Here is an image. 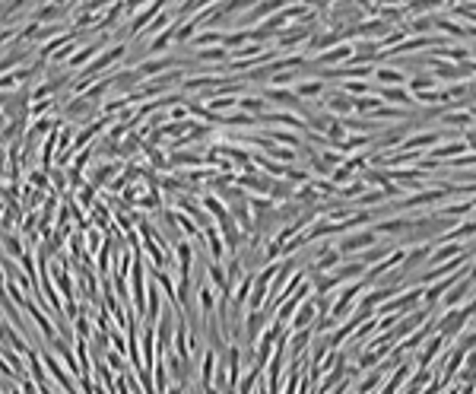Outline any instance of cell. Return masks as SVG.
Listing matches in <instances>:
<instances>
[{
  "label": "cell",
  "mask_w": 476,
  "mask_h": 394,
  "mask_svg": "<svg viewBox=\"0 0 476 394\" xmlns=\"http://www.w3.org/2000/svg\"><path fill=\"white\" fill-rule=\"evenodd\" d=\"M169 7V3H165V0H149V3H143L140 10H137L134 16H130V19H127V38H130V42H134L137 35H140L143 29H146L149 23H153V19H156L159 13H162V10Z\"/></svg>",
  "instance_id": "cell-1"
},
{
  "label": "cell",
  "mask_w": 476,
  "mask_h": 394,
  "mask_svg": "<svg viewBox=\"0 0 476 394\" xmlns=\"http://www.w3.org/2000/svg\"><path fill=\"white\" fill-rule=\"evenodd\" d=\"M70 7L74 3H32L29 19L38 26H58L64 19H70Z\"/></svg>",
  "instance_id": "cell-2"
},
{
  "label": "cell",
  "mask_w": 476,
  "mask_h": 394,
  "mask_svg": "<svg viewBox=\"0 0 476 394\" xmlns=\"http://www.w3.org/2000/svg\"><path fill=\"white\" fill-rule=\"evenodd\" d=\"M23 312H29L32 325L38 327V334L45 337L48 343H54V340H58V337H60V331H58V325H54V321H51V315H48L45 309H42V305L35 302V299H29V302H26V309H23Z\"/></svg>",
  "instance_id": "cell-3"
},
{
  "label": "cell",
  "mask_w": 476,
  "mask_h": 394,
  "mask_svg": "<svg viewBox=\"0 0 476 394\" xmlns=\"http://www.w3.org/2000/svg\"><path fill=\"white\" fill-rule=\"evenodd\" d=\"M156 347H159V359H165L175 350V309L162 312V318L156 321Z\"/></svg>",
  "instance_id": "cell-4"
},
{
  "label": "cell",
  "mask_w": 476,
  "mask_h": 394,
  "mask_svg": "<svg viewBox=\"0 0 476 394\" xmlns=\"http://www.w3.org/2000/svg\"><path fill=\"white\" fill-rule=\"evenodd\" d=\"M365 286H368V283H362V280L350 283V286H346V290H343L340 296L334 299V305H330V318H334V321L350 318V305L356 302L359 296H362V293H365Z\"/></svg>",
  "instance_id": "cell-5"
},
{
  "label": "cell",
  "mask_w": 476,
  "mask_h": 394,
  "mask_svg": "<svg viewBox=\"0 0 476 394\" xmlns=\"http://www.w3.org/2000/svg\"><path fill=\"white\" fill-rule=\"evenodd\" d=\"M140 359L146 372H153L156 363H162L159 359V347H156V327H149V325H140Z\"/></svg>",
  "instance_id": "cell-6"
},
{
  "label": "cell",
  "mask_w": 476,
  "mask_h": 394,
  "mask_svg": "<svg viewBox=\"0 0 476 394\" xmlns=\"http://www.w3.org/2000/svg\"><path fill=\"white\" fill-rule=\"evenodd\" d=\"M270 318L273 315L270 312H245V325H241V337L248 340V347H254V343L261 340V334L267 331V325H270Z\"/></svg>",
  "instance_id": "cell-7"
},
{
  "label": "cell",
  "mask_w": 476,
  "mask_h": 394,
  "mask_svg": "<svg viewBox=\"0 0 476 394\" xmlns=\"http://www.w3.org/2000/svg\"><path fill=\"white\" fill-rule=\"evenodd\" d=\"M324 112L334 115V118H350V112H356V99H350L340 90H328L324 92Z\"/></svg>",
  "instance_id": "cell-8"
},
{
  "label": "cell",
  "mask_w": 476,
  "mask_h": 394,
  "mask_svg": "<svg viewBox=\"0 0 476 394\" xmlns=\"http://www.w3.org/2000/svg\"><path fill=\"white\" fill-rule=\"evenodd\" d=\"M60 115H48V118H38V121H32L29 127H26V140H29V149L35 147L38 140H45L48 134H58L60 131Z\"/></svg>",
  "instance_id": "cell-9"
},
{
  "label": "cell",
  "mask_w": 476,
  "mask_h": 394,
  "mask_svg": "<svg viewBox=\"0 0 476 394\" xmlns=\"http://www.w3.org/2000/svg\"><path fill=\"white\" fill-rule=\"evenodd\" d=\"M378 245V236H375L372 229H365V232H356V236H343L340 238V245H337V252L346 254V252H368V248Z\"/></svg>",
  "instance_id": "cell-10"
},
{
  "label": "cell",
  "mask_w": 476,
  "mask_h": 394,
  "mask_svg": "<svg viewBox=\"0 0 476 394\" xmlns=\"http://www.w3.org/2000/svg\"><path fill=\"white\" fill-rule=\"evenodd\" d=\"M216 363H219V353H216V350H210V347H203V353H201V372H197L201 391H210V388H216L213 385V379H216Z\"/></svg>",
  "instance_id": "cell-11"
},
{
  "label": "cell",
  "mask_w": 476,
  "mask_h": 394,
  "mask_svg": "<svg viewBox=\"0 0 476 394\" xmlns=\"http://www.w3.org/2000/svg\"><path fill=\"white\" fill-rule=\"evenodd\" d=\"M261 96L273 105H283V112H302V99L296 96V90H276V86H267Z\"/></svg>",
  "instance_id": "cell-12"
},
{
  "label": "cell",
  "mask_w": 476,
  "mask_h": 394,
  "mask_svg": "<svg viewBox=\"0 0 476 394\" xmlns=\"http://www.w3.org/2000/svg\"><path fill=\"white\" fill-rule=\"evenodd\" d=\"M171 258H175V274H194V245L187 238H181L178 245L171 248Z\"/></svg>",
  "instance_id": "cell-13"
},
{
  "label": "cell",
  "mask_w": 476,
  "mask_h": 394,
  "mask_svg": "<svg viewBox=\"0 0 476 394\" xmlns=\"http://www.w3.org/2000/svg\"><path fill=\"white\" fill-rule=\"evenodd\" d=\"M314 321H318V309H314V302L308 299V302H302L296 309V315H292V321H289V331H308V327H314Z\"/></svg>",
  "instance_id": "cell-14"
},
{
  "label": "cell",
  "mask_w": 476,
  "mask_h": 394,
  "mask_svg": "<svg viewBox=\"0 0 476 394\" xmlns=\"http://www.w3.org/2000/svg\"><path fill=\"white\" fill-rule=\"evenodd\" d=\"M238 112L251 115V118H261V115L270 112V102L261 96V92H248V96L238 99Z\"/></svg>",
  "instance_id": "cell-15"
},
{
  "label": "cell",
  "mask_w": 476,
  "mask_h": 394,
  "mask_svg": "<svg viewBox=\"0 0 476 394\" xmlns=\"http://www.w3.org/2000/svg\"><path fill=\"white\" fill-rule=\"evenodd\" d=\"M201 242H207V248H210V261H219V264H226V242H223V236H219V229L216 226H207V229L201 232Z\"/></svg>",
  "instance_id": "cell-16"
},
{
  "label": "cell",
  "mask_w": 476,
  "mask_h": 394,
  "mask_svg": "<svg viewBox=\"0 0 476 394\" xmlns=\"http://www.w3.org/2000/svg\"><path fill=\"white\" fill-rule=\"evenodd\" d=\"M143 137L140 134H127L124 140L118 143V159H124V163H134V159H140L143 153Z\"/></svg>",
  "instance_id": "cell-17"
},
{
  "label": "cell",
  "mask_w": 476,
  "mask_h": 394,
  "mask_svg": "<svg viewBox=\"0 0 476 394\" xmlns=\"http://www.w3.org/2000/svg\"><path fill=\"white\" fill-rule=\"evenodd\" d=\"M86 223H90L92 229H108V226H112V207L99 197L96 207L90 210V216H86Z\"/></svg>",
  "instance_id": "cell-18"
},
{
  "label": "cell",
  "mask_w": 476,
  "mask_h": 394,
  "mask_svg": "<svg viewBox=\"0 0 476 394\" xmlns=\"http://www.w3.org/2000/svg\"><path fill=\"white\" fill-rule=\"evenodd\" d=\"M381 102H397V105H407V108H419L416 99L409 96L403 86H391V90H381Z\"/></svg>",
  "instance_id": "cell-19"
},
{
  "label": "cell",
  "mask_w": 476,
  "mask_h": 394,
  "mask_svg": "<svg viewBox=\"0 0 476 394\" xmlns=\"http://www.w3.org/2000/svg\"><path fill=\"white\" fill-rule=\"evenodd\" d=\"M470 290H473V280H461V283H451L448 286V293H445V305H457V302H464V299L470 296Z\"/></svg>",
  "instance_id": "cell-20"
},
{
  "label": "cell",
  "mask_w": 476,
  "mask_h": 394,
  "mask_svg": "<svg viewBox=\"0 0 476 394\" xmlns=\"http://www.w3.org/2000/svg\"><path fill=\"white\" fill-rule=\"evenodd\" d=\"M328 92V86H324V80H308V83H296V96L305 102V99H318Z\"/></svg>",
  "instance_id": "cell-21"
},
{
  "label": "cell",
  "mask_w": 476,
  "mask_h": 394,
  "mask_svg": "<svg viewBox=\"0 0 476 394\" xmlns=\"http://www.w3.org/2000/svg\"><path fill=\"white\" fill-rule=\"evenodd\" d=\"M90 318H92L90 312H83V315H76L74 325H70V331H74V334L80 337V340H86V343L92 340V321H90Z\"/></svg>",
  "instance_id": "cell-22"
},
{
  "label": "cell",
  "mask_w": 476,
  "mask_h": 394,
  "mask_svg": "<svg viewBox=\"0 0 476 394\" xmlns=\"http://www.w3.org/2000/svg\"><path fill=\"white\" fill-rule=\"evenodd\" d=\"M171 213H175V226L181 229V236L185 238H201V229H197V223H194L191 216H185L181 210H175V207H171Z\"/></svg>",
  "instance_id": "cell-23"
},
{
  "label": "cell",
  "mask_w": 476,
  "mask_h": 394,
  "mask_svg": "<svg viewBox=\"0 0 476 394\" xmlns=\"http://www.w3.org/2000/svg\"><path fill=\"white\" fill-rule=\"evenodd\" d=\"M26 181H29V185L35 188V191H42V194L48 191V194H51V179H48V172H42L38 165H35V169L26 172Z\"/></svg>",
  "instance_id": "cell-24"
},
{
  "label": "cell",
  "mask_w": 476,
  "mask_h": 394,
  "mask_svg": "<svg viewBox=\"0 0 476 394\" xmlns=\"http://www.w3.org/2000/svg\"><path fill=\"white\" fill-rule=\"evenodd\" d=\"M264 156L267 159H280V165H292L298 159V149H289V147H270L264 149Z\"/></svg>",
  "instance_id": "cell-25"
},
{
  "label": "cell",
  "mask_w": 476,
  "mask_h": 394,
  "mask_svg": "<svg viewBox=\"0 0 476 394\" xmlns=\"http://www.w3.org/2000/svg\"><path fill=\"white\" fill-rule=\"evenodd\" d=\"M445 337H439V334H435V337H432V340L429 343H425V350H423V353H419V366H423V369H425V366H429L432 363V359H435V353H439V350L441 347H445Z\"/></svg>",
  "instance_id": "cell-26"
},
{
  "label": "cell",
  "mask_w": 476,
  "mask_h": 394,
  "mask_svg": "<svg viewBox=\"0 0 476 394\" xmlns=\"http://www.w3.org/2000/svg\"><path fill=\"white\" fill-rule=\"evenodd\" d=\"M375 76H378L381 83H394V86L407 83V74H403L400 67H375Z\"/></svg>",
  "instance_id": "cell-27"
},
{
  "label": "cell",
  "mask_w": 476,
  "mask_h": 394,
  "mask_svg": "<svg viewBox=\"0 0 476 394\" xmlns=\"http://www.w3.org/2000/svg\"><path fill=\"white\" fill-rule=\"evenodd\" d=\"M124 359H127V356L114 353V350H108V353H105V366L112 369V375H127V372H130V366H127Z\"/></svg>",
  "instance_id": "cell-28"
},
{
  "label": "cell",
  "mask_w": 476,
  "mask_h": 394,
  "mask_svg": "<svg viewBox=\"0 0 476 394\" xmlns=\"http://www.w3.org/2000/svg\"><path fill=\"white\" fill-rule=\"evenodd\" d=\"M409 223L407 220H387V223H375V236H394V232H407Z\"/></svg>",
  "instance_id": "cell-29"
},
{
  "label": "cell",
  "mask_w": 476,
  "mask_h": 394,
  "mask_svg": "<svg viewBox=\"0 0 476 394\" xmlns=\"http://www.w3.org/2000/svg\"><path fill=\"white\" fill-rule=\"evenodd\" d=\"M289 197H296V188L289 185V181H273V188H270V201H289Z\"/></svg>",
  "instance_id": "cell-30"
},
{
  "label": "cell",
  "mask_w": 476,
  "mask_h": 394,
  "mask_svg": "<svg viewBox=\"0 0 476 394\" xmlns=\"http://www.w3.org/2000/svg\"><path fill=\"white\" fill-rule=\"evenodd\" d=\"M153 385H156V394H165L171 388V379H169L165 363H156V369H153Z\"/></svg>",
  "instance_id": "cell-31"
},
{
  "label": "cell",
  "mask_w": 476,
  "mask_h": 394,
  "mask_svg": "<svg viewBox=\"0 0 476 394\" xmlns=\"http://www.w3.org/2000/svg\"><path fill=\"white\" fill-rule=\"evenodd\" d=\"M435 83H439V80H435V76H432V74H419V76H413V80H409L407 86H409V90H413V92H416V96H419V92H429V90H435Z\"/></svg>",
  "instance_id": "cell-32"
},
{
  "label": "cell",
  "mask_w": 476,
  "mask_h": 394,
  "mask_svg": "<svg viewBox=\"0 0 476 394\" xmlns=\"http://www.w3.org/2000/svg\"><path fill=\"white\" fill-rule=\"evenodd\" d=\"M298 74H302V70H280V74H273L270 86H276V90H289V83H298Z\"/></svg>",
  "instance_id": "cell-33"
},
{
  "label": "cell",
  "mask_w": 476,
  "mask_h": 394,
  "mask_svg": "<svg viewBox=\"0 0 476 394\" xmlns=\"http://www.w3.org/2000/svg\"><path fill=\"white\" fill-rule=\"evenodd\" d=\"M473 379H476V350L467 353V366L457 372V381H464V385H473Z\"/></svg>",
  "instance_id": "cell-34"
},
{
  "label": "cell",
  "mask_w": 476,
  "mask_h": 394,
  "mask_svg": "<svg viewBox=\"0 0 476 394\" xmlns=\"http://www.w3.org/2000/svg\"><path fill=\"white\" fill-rule=\"evenodd\" d=\"M464 149H467V143H461V140H451L448 147H441V149H435V153H429V159H441V156H461Z\"/></svg>",
  "instance_id": "cell-35"
},
{
  "label": "cell",
  "mask_w": 476,
  "mask_h": 394,
  "mask_svg": "<svg viewBox=\"0 0 476 394\" xmlns=\"http://www.w3.org/2000/svg\"><path fill=\"white\" fill-rule=\"evenodd\" d=\"M441 121H445V124H451V127H467L470 121H473V115H470V112H445V115H441Z\"/></svg>",
  "instance_id": "cell-36"
},
{
  "label": "cell",
  "mask_w": 476,
  "mask_h": 394,
  "mask_svg": "<svg viewBox=\"0 0 476 394\" xmlns=\"http://www.w3.org/2000/svg\"><path fill=\"white\" fill-rule=\"evenodd\" d=\"M381 105V99L378 96H362V99H356V112H362V115H372L375 108Z\"/></svg>",
  "instance_id": "cell-37"
},
{
  "label": "cell",
  "mask_w": 476,
  "mask_h": 394,
  "mask_svg": "<svg viewBox=\"0 0 476 394\" xmlns=\"http://www.w3.org/2000/svg\"><path fill=\"white\" fill-rule=\"evenodd\" d=\"M445 58H451V60H470V48H464V45H454V48H445Z\"/></svg>",
  "instance_id": "cell-38"
},
{
  "label": "cell",
  "mask_w": 476,
  "mask_h": 394,
  "mask_svg": "<svg viewBox=\"0 0 476 394\" xmlns=\"http://www.w3.org/2000/svg\"><path fill=\"white\" fill-rule=\"evenodd\" d=\"M165 121H175V124H178V121H187V108L185 105H171L169 112H165Z\"/></svg>",
  "instance_id": "cell-39"
},
{
  "label": "cell",
  "mask_w": 476,
  "mask_h": 394,
  "mask_svg": "<svg viewBox=\"0 0 476 394\" xmlns=\"http://www.w3.org/2000/svg\"><path fill=\"white\" fill-rule=\"evenodd\" d=\"M165 394H187V388H185V385H171Z\"/></svg>",
  "instance_id": "cell-40"
},
{
  "label": "cell",
  "mask_w": 476,
  "mask_h": 394,
  "mask_svg": "<svg viewBox=\"0 0 476 394\" xmlns=\"http://www.w3.org/2000/svg\"><path fill=\"white\" fill-rule=\"evenodd\" d=\"M0 156H3V149H0Z\"/></svg>",
  "instance_id": "cell-41"
}]
</instances>
